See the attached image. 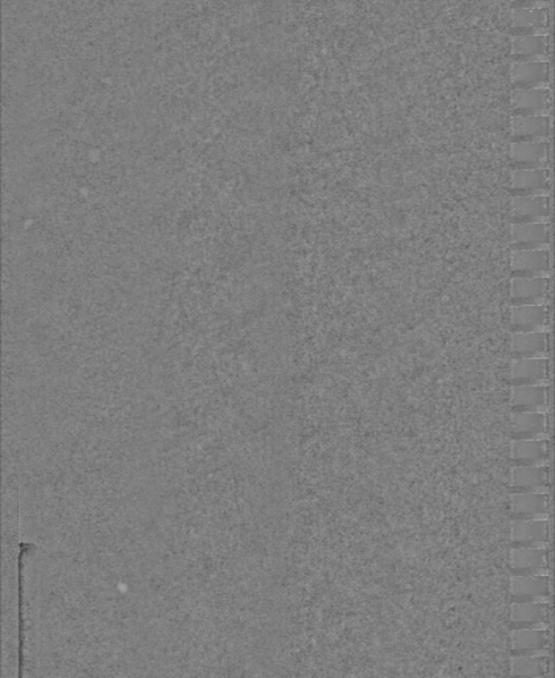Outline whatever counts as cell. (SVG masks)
<instances>
[{
  "label": "cell",
  "mask_w": 555,
  "mask_h": 678,
  "mask_svg": "<svg viewBox=\"0 0 555 678\" xmlns=\"http://www.w3.org/2000/svg\"><path fill=\"white\" fill-rule=\"evenodd\" d=\"M513 412H548L551 407V386H512Z\"/></svg>",
  "instance_id": "9c48e42d"
},
{
  "label": "cell",
  "mask_w": 555,
  "mask_h": 678,
  "mask_svg": "<svg viewBox=\"0 0 555 678\" xmlns=\"http://www.w3.org/2000/svg\"><path fill=\"white\" fill-rule=\"evenodd\" d=\"M512 250H551V223L512 225Z\"/></svg>",
  "instance_id": "5bb4252c"
},
{
  "label": "cell",
  "mask_w": 555,
  "mask_h": 678,
  "mask_svg": "<svg viewBox=\"0 0 555 678\" xmlns=\"http://www.w3.org/2000/svg\"><path fill=\"white\" fill-rule=\"evenodd\" d=\"M515 89L551 88V64L548 62H516L510 71Z\"/></svg>",
  "instance_id": "2e32d148"
},
{
  "label": "cell",
  "mask_w": 555,
  "mask_h": 678,
  "mask_svg": "<svg viewBox=\"0 0 555 678\" xmlns=\"http://www.w3.org/2000/svg\"><path fill=\"white\" fill-rule=\"evenodd\" d=\"M553 375L551 358H521L513 360L509 370L512 386H549Z\"/></svg>",
  "instance_id": "3957f363"
},
{
  "label": "cell",
  "mask_w": 555,
  "mask_h": 678,
  "mask_svg": "<svg viewBox=\"0 0 555 678\" xmlns=\"http://www.w3.org/2000/svg\"><path fill=\"white\" fill-rule=\"evenodd\" d=\"M551 541V521H512L510 543L513 547L546 548Z\"/></svg>",
  "instance_id": "ba28073f"
},
{
  "label": "cell",
  "mask_w": 555,
  "mask_h": 678,
  "mask_svg": "<svg viewBox=\"0 0 555 678\" xmlns=\"http://www.w3.org/2000/svg\"><path fill=\"white\" fill-rule=\"evenodd\" d=\"M545 661L538 656H513L510 674L517 677L545 676Z\"/></svg>",
  "instance_id": "d4e9b609"
},
{
  "label": "cell",
  "mask_w": 555,
  "mask_h": 678,
  "mask_svg": "<svg viewBox=\"0 0 555 678\" xmlns=\"http://www.w3.org/2000/svg\"><path fill=\"white\" fill-rule=\"evenodd\" d=\"M553 305L512 306L509 326L513 333L551 332Z\"/></svg>",
  "instance_id": "6da1fadb"
},
{
  "label": "cell",
  "mask_w": 555,
  "mask_h": 678,
  "mask_svg": "<svg viewBox=\"0 0 555 678\" xmlns=\"http://www.w3.org/2000/svg\"><path fill=\"white\" fill-rule=\"evenodd\" d=\"M553 294L551 277L513 278L510 283V305L551 304Z\"/></svg>",
  "instance_id": "277c9868"
},
{
  "label": "cell",
  "mask_w": 555,
  "mask_h": 678,
  "mask_svg": "<svg viewBox=\"0 0 555 678\" xmlns=\"http://www.w3.org/2000/svg\"><path fill=\"white\" fill-rule=\"evenodd\" d=\"M549 470L545 465L515 467L510 485L515 493H548Z\"/></svg>",
  "instance_id": "d6986e66"
},
{
  "label": "cell",
  "mask_w": 555,
  "mask_h": 678,
  "mask_svg": "<svg viewBox=\"0 0 555 678\" xmlns=\"http://www.w3.org/2000/svg\"><path fill=\"white\" fill-rule=\"evenodd\" d=\"M512 105L515 115H551L553 93L551 88L515 89Z\"/></svg>",
  "instance_id": "4fadbf2b"
},
{
  "label": "cell",
  "mask_w": 555,
  "mask_h": 678,
  "mask_svg": "<svg viewBox=\"0 0 555 678\" xmlns=\"http://www.w3.org/2000/svg\"><path fill=\"white\" fill-rule=\"evenodd\" d=\"M509 159L516 169H551V140H543V142H512L509 148Z\"/></svg>",
  "instance_id": "8992f818"
},
{
  "label": "cell",
  "mask_w": 555,
  "mask_h": 678,
  "mask_svg": "<svg viewBox=\"0 0 555 678\" xmlns=\"http://www.w3.org/2000/svg\"><path fill=\"white\" fill-rule=\"evenodd\" d=\"M512 462L516 467L543 465L549 457L548 441L540 439L513 440Z\"/></svg>",
  "instance_id": "603a6c76"
},
{
  "label": "cell",
  "mask_w": 555,
  "mask_h": 678,
  "mask_svg": "<svg viewBox=\"0 0 555 678\" xmlns=\"http://www.w3.org/2000/svg\"><path fill=\"white\" fill-rule=\"evenodd\" d=\"M513 26L525 35H549L551 11L548 8H513Z\"/></svg>",
  "instance_id": "7402d4cb"
},
{
  "label": "cell",
  "mask_w": 555,
  "mask_h": 678,
  "mask_svg": "<svg viewBox=\"0 0 555 678\" xmlns=\"http://www.w3.org/2000/svg\"><path fill=\"white\" fill-rule=\"evenodd\" d=\"M513 8H548L551 0H510Z\"/></svg>",
  "instance_id": "484cf974"
},
{
  "label": "cell",
  "mask_w": 555,
  "mask_h": 678,
  "mask_svg": "<svg viewBox=\"0 0 555 678\" xmlns=\"http://www.w3.org/2000/svg\"><path fill=\"white\" fill-rule=\"evenodd\" d=\"M549 556L546 548L513 547L509 554L512 575L546 574Z\"/></svg>",
  "instance_id": "e0dca14e"
},
{
  "label": "cell",
  "mask_w": 555,
  "mask_h": 678,
  "mask_svg": "<svg viewBox=\"0 0 555 678\" xmlns=\"http://www.w3.org/2000/svg\"><path fill=\"white\" fill-rule=\"evenodd\" d=\"M510 352L513 360L551 358L553 335L551 332L513 333Z\"/></svg>",
  "instance_id": "7c38bea8"
},
{
  "label": "cell",
  "mask_w": 555,
  "mask_h": 678,
  "mask_svg": "<svg viewBox=\"0 0 555 678\" xmlns=\"http://www.w3.org/2000/svg\"><path fill=\"white\" fill-rule=\"evenodd\" d=\"M553 215V198L551 195L541 197H513L510 203L512 225L524 223H551Z\"/></svg>",
  "instance_id": "5b68a950"
},
{
  "label": "cell",
  "mask_w": 555,
  "mask_h": 678,
  "mask_svg": "<svg viewBox=\"0 0 555 678\" xmlns=\"http://www.w3.org/2000/svg\"><path fill=\"white\" fill-rule=\"evenodd\" d=\"M509 589L512 603L546 602L551 597V577L512 575Z\"/></svg>",
  "instance_id": "30bf717a"
},
{
  "label": "cell",
  "mask_w": 555,
  "mask_h": 678,
  "mask_svg": "<svg viewBox=\"0 0 555 678\" xmlns=\"http://www.w3.org/2000/svg\"><path fill=\"white\" fill-rule=\"evenodd\" d=\"M510 641L513 656H538L548 647V631L546 628L512 630Z\"/></svg>",
  "instance_id": "cb8c5ba5"
},
{
  "label": "cell",
  "mask_w": 555,
  "mask_h": 678,
  "mask_svg": "<svg viewBox=\"0 0 555 678\" xmlns=\"http://www.w3.org/2000/svg\"><path fill=\"white\" fill-rule=\"evenodd\" d=\"M509 189L515 197L551 195L553 191L551 169H516L510 176Z\"/></svg>",
  "instance_id": "52a82bcc"
},
{
  "label": "cell",
  "mask_w": 555,
  "mask_h": 678,
  "mask_svg": "<svg viewBox=\"0 0 555 678\" xmlns=\"http://www.w3.org/2000/svg\"><path fill=\"white\" fill-rule=\"evenodd\" d=\"M512 439H538L545 434L549 426L548 412H513Z\"/></svg>",
  "instance_id": "44dd1931"
},
{
  "label": "cell",
  "mask_w": 555,
  "mask_h": 678,
  "mask_svg": "<svg viewBox=\"0 0 555 678\" xmlns=\"http://www.w3.org/2000/svg\"><path fill=\"white\" fill-rule=\"evenodd\" d=\"M510 275L513 278L551 277V250H512Z\"/></svg>",
  "instance_id": "7a4b0ae2"
},
{
  "label": "cell",
  "mask_w": 555,
  "mask_h": 678,
  "mask_svg": "<svg viewBox=\"0 0 555 678\" xmlns=\"http://www.w3.org/2000/svg\"><path fill=\"white\" fill-rule=\"evenodd\" d=\"M509 509L512 521L548 520L551 498L548 493H513Z\"/></svg>",
  "instance_id": "9a60e30c"
},
{
  "label": "cell",
  "mask_w": 555,
  "mask_h": 678,
  "mask_svg": "<svg viewBox=\"0 0 555 678\" xmlns=\"http://www.w3.org/2000/svg\"><path fill=\"white\" fill-rule=\"evenodd\" d=\"M548 616L549 607L546 602L513 603L510 608V628H545Z\"/></svg>",
  "instance_id": "ffe728a7"
},
{
  "label": "cell",
  "mask_w": 555,
  "mask_h": 678,
  "mask_svg": "<svg viewBox=\"0 0 555 678\" xmlns=\"http://www.w3.org/2000/svg\"><path fill=\"white\" fill-rule=\"evenodd\" d=\"M551 115H515L510 123L512 142L551 140Z\"/></svg>",
  "instance_id": "8fae6325"
},
{
  "label": "cell",
  "mask_w": 555,
  "mask_h": 678,
  "mask_svg": "<svg viewBox=\"0 0 555 678\" xmlns=\"http://www.w3.org/2000/svg\"><path fill=\"white\" fill-rule=\"evenodd\" d=\"M551 46L549 35H524L513 41L510 52L516 62L551 63Z\"/></svg>",
  "instance_id": "ac0fdd59"
}]
</instances>
